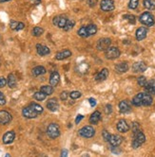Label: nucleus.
<instances>
[{
    "label": "nucleus",
    "mask_w": 155,
    "mask_h": 157,
    "mask_svg": "<svg viewBox=\"0 0 155 157\" xmlns=\"http://www.w3.org/2000/svg\"><path fill=\"white\" fill-rule=\"evenodd\" d=\"M132 103L135 106H149L152 103L151 95L146 93H139L132 99Z\"/></svg>",
    "instance_id": "f257e3e1"
},
{
    "label": "nucleus",
    "mask_w": 155,
    "mask_h": 157,
    "mask_svg": "<svg viewBox=\"0 0 155 157\" xmlns=\"http://www.w3.org/2000/svg\"><path fill=\"white\" fill-rule=\"evenodd\" d=\"M47 133L48 135L51 137L52 139H55L60 135V129H59V126L55 123H51L48 126V129H47Z\"/></svg>",
    "instance_id": "f03ea898"
},
{
    "label": "nucleus",
    "mask_w": 155,
    "mask_h": 157,
    "mask_svg": "<svg viewBox=\"0 0 155 157\" xmlns=\"http://www.w3.org/2000/svg\"><path fill=\"white\" fill-rule=\"evenodd\" d=\"M146 141V136L142 132H137L134 133V139L132 141V147L133 149H137L140 147L143 143H145Z\"/></svg>",
    "instance_id": "7ed1b4c3"
},
{
    "label": "nucleus",
    "mask_w": 155,
    "mask_h": 157,
    "mask_svg": "<svg viewBox=\"0 0 155 157\" xmlns=\"http://www.w3.org/2000/svg\"><path fill=\"white\" fill-rule=\"evenodd\" d=\"M139 20L143 25L147 27H151L152 25H154V16L149 13H144L140 16Z\"/></svg>",
    "instance_id": "20e7f679"
},
{
    "label": "nucleus",
    "mask_w": 155,
    "mask_h": 157,
    "mask_svg": "<svg viewBox=\"0 0 155 157\" xmlns=\"http://www.w3.org/2000/svg\"><path fill=\"white\" fill-rule=\"evenodd\" d=\"M111 40L109 39V38H102V39L98 40L96 44V47L98 50L104 51V50H107V49L111 47Z\"/></svg>",
    "instance_id": "39448f33"
},
{
    "label": "nucleus",
    "mask_w": 155,
    "mask_h": 157,
    "mask_svg": "<svg viewBox=\"0 0 155 157\" xmlns=\"http://www.w3.org/2000/svg\"><path fill=\"white\" fill-rule=\"evenodd\" d=\"M22 114H23V117L26 118H35L39 114L37 113L31 105H29L22 110Z\"/></svg>",
    "instance_id": "423d86ee"
},
{
    "label": "nucleus",
    "mask_w": 155,
    "mask_h": 157,
    "mask_svg": "<svg viewBox=\"0 0 155 157\" xmlns=\"http://www.w3.org/2000/svg\"><path fill=\"white\" fill-rule=\"evenodd\" d=\"M120 56V50L117 47H109L107 50H106V57L108 60H114L117 59Z\"/></svg>",
    "instance_id": "0eeeda50"
},
{
    "label": "nucleus",
    "mask_w": 155,
    "mask_h": 157,
    "mask_svg": "<svg viewBox=\"0 0 155 157\" xmlns=\"http://www.w3.org/2000/svg\"><path fill=\"white\" fill-rule=\"evenodd\" d=\"M95 133V131L94 129L92 127V126H85L84 128H82L80 131H79V135L83 137H86V138H90L92 137Z\"/></svg>",
    "instance_id": "6e6552de"
},
{
    "label": "nucleus",
    "mask_w": 155,
    "mask_h": 157,
    "mask_svg": "<svg viewBox=\"0 0 155 157\" xmlns=\"http://www.w3.org/2000/svg\"><path fill=\"white\" fill-rule=\"evenodd\" d=\"M100 8L104 11H111L114 10V1L113 0H102L100 3Z\"/></svg>",
    "instance_id": "1a4fd4ad"
},
{
    "label": "nucleus",
    "mask_w": 155,
    "mask_h": 157,
    "mask_svg": "<svg viewBox=\"0 0 155 157\" xmlns=\"http://www.w3.org/2000/svg\"><path fill=\"white\" fill-rule=\"evenodd\" d=\"M12 116H11V114L8 113L7 111L5 110H1L0 111V124H8L10 123L11 121H12Z\"/></svg>",
    "instance_id": "9d476101"
},
{
    "label": "nucleus",
    "mask_w": 155,
    "mask_h": 157,
    "mask_svg": "<svg viewBox=\"0 0 155 157\" xmlns=\"http://www.w3.org/2000/svg\"><path fill=\"white\" fill-rule=\"evenodd\" d=\"M123 138L120 135H109L108 138V142L113 147H117L122 143Z\"/></svg>",
    "instance_id": "9b49d317"
},
{
    "label": "nucleus",
    "mask_w": 155,
    "mask_h": 157,
    "mask_svg": "<svg viewBox=\"0 0 155 157\" xmlns=\"http://www.w3.org/2000/svg\"><path fill=\"white\" fill-rule=\"evenodd\" d=\"M68 22V19L65 16H62V15H59V16H55L54 18V26L58 27V28L64 29Z\"/></svg>",
    "instance_id": "f8f14e48"
},
{
    "label": "nucleus",
    "mask_w": 155,
    "mask_h": 157,
    "mask_svg": "<svg viewBox=\"0 0 155 157\" xmlns=\"http://www.w3.org/2000/svg\"><path fill=\"white\" fill-rule=\"evenodd\" d=\"M47 108L50 111H51V112H56V111H57L58 108H59L57 99H56V98L49 99L48 102H47Z\"/></svg>",
    "instance_id": "ddd939ff"
},
{
    "label": "nucleus",
    "mask_w": 155,
    "mask_h": 157,
    "mask_svg": "<svg viewBox=\"0 0 155 157\" xmlns=\"http://www.w3.org/2000/svg\"><path fill=\"white\" fill-rule=\"evenodd\" d=\"M145 89L147 94L154 95L155 94V80H147L145 85Z\"/></svg>",
    "instance_id": "4468645a"
},
{
    "label": "nucleus",
    "mask_w": 155,
    "mask_h": 157,
    "mask_svg": "<svg viewBox=\"0 0 155 157\" xmlns=\"http://www.w3.org/2000/svg\"><path fill=\"white\" fill-rule=\"evenodd\" d=\"M147 29L145 28V27H141V28H139L136 30V39L138 41H142L147 37Z\"/></svg>",
    "instance_id": "2eb2a0df"
},
{
    "label": "nucleus",
    "mask_w": 155,
    "mask_h": 157,
    "mask_svg": "<svg viewBox=\"0 0 155 157\" xmlns=\"http://www.w3.org/2000/svg\"><path fill=\"white\" fill-rule=\"evenodd\" d=\"M16 138V133L14 132L11 131V132H7L4 135H3V143L4 144H10L12 143L13 141Z\"/></svg>",
    "instance_id": "dca6fc26"
},
{
    "label": "nucleus",
    "mask_w": 155,
    "mask_h": 157,
    "mask_svg": "<svg viewBox=\"0 0 155 157\" xmlns=\"http://www.w3.org/2000/svg\"><path fill=\"white\" fill-rule=\"evenodd\" d=\"M119 110L121 113L127 114V113H130L131 111V107L130 105V103H128L127 100H123L119 103Z\"/></svg>",
    "instance_id": "f3484780"
},
{
    "label": "nucleus",
    "mask_w": 155,
    "mask_h": 157,
    "mask_svg": "<svg viewBox=\"0 0 155 157\" xmlns=\"http://www.w3.org/2000/svg\"><path fill=\"white\" fill-rule=\"evenodd\" d=\"M36 50H37V53L40 55V56H46L48 54H50V48L46 45H40L38 44L36 45Z\"/></svg>",
    "instance_id": "a211bd4d"
},
{
    "label": "nucleus",
    "mask_w": 155,
    "mask_h": 157,
    "mask_svg": "<svg viewBox=\"0 0 155 157\" xmlns=\"http://www.w3.org/2000/svg\"><path fill=\"white\" fill-rule=\"evenodd\" d=\"M59 80H60V76H59V73L58 72H52L51 77H50V84L54 87V86H56L57 84L59 83Z\"/></svg>",
    "instance_id": "6ab92c4d"
},
{
    "label": "nucleus",
    "mask_w": 155,
    "mask_h": 157,
    "mask_svg": "<svg viewBox=\"0 0 155 157\" xmlns=\"http://www.w3.org/2000/svg\"><path fill=\"white\" fill-rule=\"evenodd\" d=\"M117 130H118L120 133H126L130 130V126L128 125L126 120L122 119L117 123Z\"/></svg>",
    "instance_id": "aec40b11"
},
{
    "label": "nucleus",
    "mask_w": 155,
    "mask_h": 157,
    "mask_svg": "<svg viewBox=\"0 0 155 157\" xmlns=\"http://www.w3.org/2000/svg\"><path fill=\"white\" fill-rule=\"evenodd\" d=\"M147 69V66L145 63L143 62H139V63H135L133 66H132V70L133 72H144Z\"/></svg>",
    "instance_id": "412c9836"
},
{
    "label": "nucleus",
    "mask_w": 155,
    "mask_h": 157,
    "mask_svg": "<svg viewBox=\"0 0 155 157\" xmlns=\"http://www.w3.org/2000/svg\"><path fill=\"white\" fill-rule=\"evenodd\" d=\"M70 56H71V52L69 50V49H65V50H63L61 52H58L57 54L55 55V58H56V60L61 61V60L69 58Z\"/></svg>",
    "instance_id": "4be33fe9"
},
{
    "label": "nucleus",
    "mask_w": 155,
    "mask_h": 157,
    "mask_svg": "<svg viewBox=\"0 0 155 157\" xmlns=\"http://www.w3.org/2000/svg\"><path fill=\"white\" fill-rule=\"evenodd\" d=\"M108 76V70L107 69V68H104V69H102L99 73L95 76V80L102 82V80H105L106 79H107Z\"/></svg>",
    "instance_id": "5701e85b"
},
{
    "label": "nucleus",
    "mask_w": 155,
    "mask_h": 157,
    "mask_svg": "<svg viewBox=\"0 0 155 157\" xmlns=\"http://www.w3.org/2000/svg\"><path fill=\"white\" fill-rule=\"evenodd\" d=\"M115 70H116V72H118V73H125V72H127L128 70V63H121L116 64Z\"/></svg>",
    "instance_id": "b1692460"
},
{
    "label": "nucleus",
    "mask_w": 155,
    "mask_h": 157,
    "mask_svg": "<svg viewBox=\"0 0 155 157\" xmlns=\"http://www.w3.org/2000/svg\"><path fill=\"white\" fill-rule=\"evenodd\" d=\"M101 119V114L100 112H98V111H96V112H94L92 116H90L89 117V122L92 124H97L98 122H99V120Z\"/></svg>",
    "instance_id": "393cba45"
},
{
    "label": "nucleus",
    "mask_w": 155,
    "mask_h": 157,
    "mask_svg": "<svg viewBox=\"0 0 155 157\" xmlns=\"http://www.w3.org/2000/svg\"><path fill=\"white\" fill-rule=\"evenodd\" d=\"M45 73H46V69H45V67H43V66H36L32 69V75L35 76V77L43 75Z\"/></svg>",
    "instance_id": "a878e982"
},
{
    "label": "nucleus",
    "mask_w": 155,
    "mask_h": 157,
    "mask_svg": "<svg viewBox=\"0 0 155 157\" xmlns=\"http://www.w3.org/2000/svg\"><path fill=\"white\" fill-rule=\"evenodd\" d=\"M7 80H8V83L7 84H8L10 88H14L16 86V78L13 74H10Z\"/></svg>",
    "instance_id": "bb28decb"
},
{
    "label": "nucleus",
    "mask_w": 155,
    "mask_h": 157,
    "mask_svg": "<svg viewBox=\"0 0 155 157\" xmlns=\"http://www.w3.org/2000/svg\"><path fill=\"white\" fill-rule=\"evenodd\" d=\"M143 4L147 10H155V0H144Z\"/></svg>",
    "instance_id": "cd10ccee"
},
{
    "label": "nucleus",
    "mask_w": 155,
    "mask_h": 157,
    "mask_svg": "<svg viewBox=\"0 0 155 157\" xmlns=\"http://www.w3.org/2000/svg\"><path fill=\"white\" fill-rule=\"evenodd\" d=\"M41 91H42L44 94L49 96V95H51L54 93V88H52L51 85H45V86L41 87Z\"/></svg>",
    "instance_id": "c85d7f7f"
},
{
    "label": "nucleus",
    "mask_w": 155,
    "mask_h": 157,
    "mask_svg": "<svg viewBox=\"0 0 155 157\" xmlns=\"http://www.w3.org/2000/svg\"><path fill=\"white\" fill-rule=\"evenodd\" d=\"M87 28V30H88V33H89V36H92L93 34H95L97 32V27L95 25H89L86 27Z\"/></svg>",
    "instance_id": "c756f323"
},
{
    "label": "nucleus",
    "mask_w": 155,
    "mask_h": 157,
    "mask_svg": "<svg viewBox=\"0 0 155 157\" xmlns=\"http://www.w3.org/2000/svg\"><path fill=\"white\" fill-rule=\"evenodd\" d=\"M47 97V95L46 94H44L42 91H40V92H36V93L33 95V98H35L36 100H38V101H42L44 100L45 98H46Z\"/></svg>",
    "instance_id": "7c9ffc66"
},
{
    "label": "nucleus",
    "mask_w": 155,
    "mask_h": 157,
    "mask_svg": "<svg viewBox=\"0 0 155 157\" xmlns=\"http://www.w3.org/2000/svg\"><path fill=\"white\" fill-rule=\"evenodd\" d=\"M43 32H44V29L42 28H40V27H35L32 30V34L36 37L41 36L43 34Z\"/></svg>",
    "instance_id": "2f4dec72"
},
{
    "label": "nucleus",
    "mask_w": 155,
    "mask_h": 157,
    "mask_svg": "<svg viewBox=\"0 0 155 157\" xmlns=\"http://www.w3.org/2000/svg\"><path fill=\"white\" fill-rule=\"evenodd\" d=\"M78 35L80 36V37H89V33H88V30H87V28L86 27H82V28L78 30Z\"/></svg>",
    "instance_id": "473e14b6"
},
{
    "label": "nucleus",
    "mask_w": 155,
    "mask_h": 157,
    "mask_svg": "<svg viewBox=\"0 0 155 157\" xmlns=\"http://www.w3.org/2000/svg\"><path fill=\"white\" fill-rule=\"evenodd\" d=\"M30 105H31V106L32 107V108L35 109V110L36 112L38 113L39 114L43 113V111H44V110H43V107L41 106V105L37 104V103H35V102H32V103H31V104H30Z\"/></svg>",
    "instance_id": "72a5a7b5"
},
{
    "label": "nucleus",
    "mask_w": 155,
    "mask_h": 157,
    "mask_svg": "<svg viewBox=\"0 0 155 157\" xmlns=\"http://www.w3.org/2000/svg\"><path fill=\"white\" fill-rule=\"evenodd\" d=\"M74 25H75L74 21H73V20H68L67 24H66V26H65V28H64L63 29L66 30V31H68V30H70V29H73V27H74Z\"/></svg>",
    "instance_id": "f704fd0d"
},
{
    "label": "nucleus",
    "mask_w": 155,
    "mask_h": 157,
    "mask_svg": "<svg viewBox=\"0 0 155 157\" xmlns=\"http://www.w3.org/2000/svg\"><path fill=\"white\" fill-rule=\"evenodd\" d=\"M139 0H130V3H128V8L131 10H135L138 6Z\"/></svg>",
    "instance_id": "c9c22d12"
},
{
    "label": "nucleus",
    "mask_w": 155,
    "mask_h": 157,
    "mask_svg": "<svg viewBox=\"0 0 155 157\" xmlns=\"http://www.w3.org/2000/svg\"><path fill=\"white\" fill-rule=\"evenodd\" d=\"M137 82H138V84L140 86H142V87H145L146 85V83H147V79L144 77V76H141V77H139L138 80H137Z\"/></svg>",
    "instance_id": "e433bc0d"
},
{
    "label": "nucleus",
    "mask_w": 155,
    "mask_h": 157,
    "mask_svg": "<svg viewBox=\"0 0 155 157\" xmlns=\"http://www.w3.org/2000/svg\"><path fill=\"white\" fill-rule=\"evenodd\" d=\"M81 96H82V94L80 93V92H78V91H73V92H71V93L70 94V97L71 98H73V99L79 98Z\"/></svg>",
    "instance_id": "4c0bfd02"
},
{
    "label": "nucleus",
    "mask_w": 155,
    "mask_h": 157,
    "mask_svg": "<svg viewBox=\"0 0 155 157\" xmlns=\"http://www.w3.org/2000/svg\"><path fill=\"white\" fill-rule=\"evenodd\" d=\"M132 131H133V133H137L140 131V126L137 122H134V123H132Z\"/></svg>",
    "instance_id": "58836bf2"
},
{
    "label": "nucleus",
    "mask_w": 155,
    "mask_h": 157,
    "mask_svg": "<svg viewBox=\"0 0 155 157\" xmlns=\"http://www.w3.org/2000/svg\"><path fill=\"white\" fill-rule=\"evenodd\" d=\"M124 18L128 19V20L130 21L131 24H135V17L133 16V15H125Z\"/></svg>",
    "instance_id": "ea45409f"
},
{
    "label": "nucleus",
    "mask_w": 155,
    "mask_h": 157,
    "mask_svg": "<svg viewBox=\"0 0 155 157\" xmlns=\"http://www.w3.org/2000/svg\"><path fill=\"white\" fill-rule=\"evenodd\" d=\"M7 83H8V80H7L5 78H3V77L0 78V88L4 87Z\"/></svg>",
    "instance_id": "a19ab883"
},
{
    "label": "nucleus",
    "mask_w": 155,
    "mask_h": 157,
    "mask_svg": "<svg viewBox=\"0 0 155 157\" xmlns=\"http://www.w3.org/2000/svg\"><path fill=\"white\" fill-rule=\"evenodd\" d=\"M4 104H6V98L3 93L0 92V105H4Z\"/></svg>",
    "instance_id": "79ce46f5"
},
{
    "label": "nucleus",
    "mask_w": 155,
    "mask_h": 157,
    "mask_svg": "<svg viewBox=\"0 0 155 157\" xmlns=\"http://www.w3.org/2000/svg\"><path fill=\"white\" fill-rule=\"evenodd\" d=\"M68 95H69V94H68V92L64 91L61 93V95H60V98H61L62 100H66L67 98H68Z\"/></svg>",
    "instance_id": "37998d69"
},
{
    "label": "nucleus",
    "mask_w": 155,
    "mask_h": 157,
    "mask_svg": "<svg viewBox=\"0 0 155 157\" xmlns=\"http://www.w3.org/2000/svg\"><path fill=\"white\" fill-rule=\"evenodd\" d=\"M88 4L89 7L93 8L97 4V0H88Z\"/></svg>",
    "instance_id": "c03bdc74"
},
{
    "label": "nucleus",
    "mask_w": 155,
    "mask_h": 157,
    "mask_svg": "<svg viewBox=\"0 0 155 157\" xmlns=\"http://www.w3.org/2000/svg\"><path fill=\"white\" fill-rule=\"evenodd\" d=\"M17 25H18V22H16V21H12V22L10 23L11 28H12L13 29H16V27H17Z\"/></svg>",
    "instance_id": "a18cd8bd"
},
{
    "label": "nucleus",
    "mask_w": 155,
    "mask_h": 157,
    "mask_svg": "<svg viewBox=\"0 0 155 157\" xmlns=\"http://www.w3.org/2000/svg\"><path fill=\"white\" fill-rule=\"evenodd\" d=\"M24 27H25V25L23 24V23H18V25H17V27H16V30H21V29H23Z\"/></svg>",
    "instance_id": "49530a36"
},
{
    "label": "nucleus",
    "mask_w": 155,
    "mask_h": 157,
    "mask_svg": "<svg viewBox=\"0 0 155 157\" xmlns=\"http://www.w3.org/2000/svg\"><path fill=\"white\" fill-rule=\"evenodd\" d=\"M89 103H90V105H92V107H94L96 105V100L94 98H90L89 99Z\"/></svg>",
    "instance_id": "de8ad7c7"
},
{
    "label": "nucleus",
    "mask_w": 155,
    "mask_h": 157,
    "mask_svg": "<svg viewBox=\"0 0 155 157\" xmlns=\"http://www.w3.org/2000/svg\"><path fill=\"white\" fill-rule=\"evenodd\" d=\"M106 110H107V111H106V113H107V114H111L112 112V108H111V105H107V106H106Z\"/></svg>",
    "instance_id": "09e8293b"
},
{
    "label": "nucleus",
    "mask_w": 155,
    "mask_h": 157,
    "mask_svg": "<svg viewBox=\"0 0 155 157\" xmlns=\"http://www.w3.org/2000/svg\"><path fill=\"white\" fill-rule=\"evenodd\" d=\"M83 118H84V116H81V114H79V116H77V117H76V120H75V123L78 124L79 122H80V120H82Z\"/></svg>",
    "instance_id": "8fccbe9b"
},
{
    "label": "nucleus",
    "mask_w": 155,
    "mask_h": 157,
    "mask_svg": "<svg viewBox=\"0 0 155 157\" xmlns=\"http://www.w3.org/2000/svg\"><path fill=\"white\" fill-rule=\"evenodd\" d=\"M108 136H109V133H108L107 131H104V132H103V137H104V139L108 141Z\"/></svg>",
    "instance_id": "3c124183"
},
{
    "label": "nucleus",
    "mask_w": 155,
    "mask_h": 157,
    "mask_svg": "<svg viewBox=\"0 0 155 157\" xmlns=\"http://www.w3.org/2000/svg\"><path fill=\"white\" fill-rule=\"evenodd\" d=\"M68 155V151H66V150H64V151H62V154H61V156H67Z\"/></svg>",
    "instance_id": "603ef678"
},
{
    "label": "nucleus",
    "mask_w": 155,
    "mask_h": 157,
    "mask_svg": "<svg viewBox=\"0 0 155 157\" xmlns=\"http://www.w3.org/2000/svg\"><path fill=\"white\" fill-rule=\"evenodd\" d=\"M32 2L33 4H35V5H37V4H39L41 2V0H32Z\"/></svg>",
    "instance_id": "864d4df0"
},
{
    "label": "nucleus",
    "mask_w": 155,
    "mask_h": 157,
    "mask_svg": "<svg viewBox=\"0 0 155 157\" xmlns=\"http://www.w3.org/2000/svg\"><path fill=\"white\" fill-rule=\"evenodd\" d=\"M7 1H10V0H0V2H7Z\"/></svg>",
    "instance_id": "5fc2aeb1"
}]
</instances>
